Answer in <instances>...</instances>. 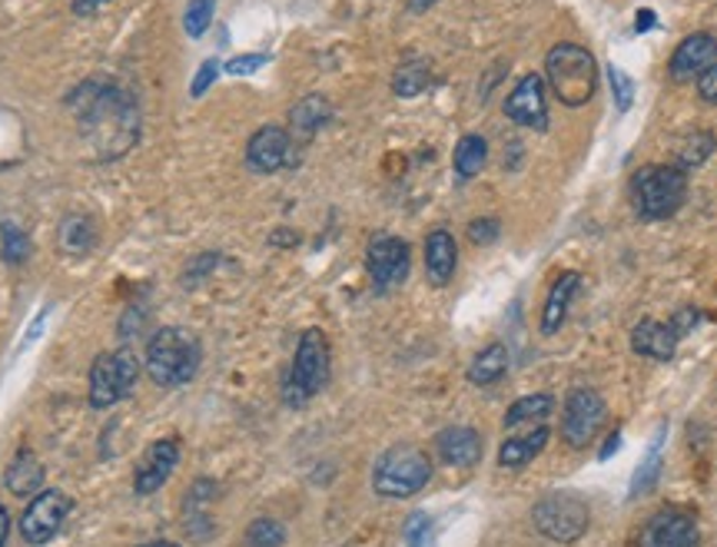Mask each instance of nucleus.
<instances>
[{"instance_id": "1", "label": "nucleus", "mask_w": 717, "mask_h": 547, "mask_svg": "<svg viewBox=\"0 0 717 547\" xmlns=\"http://www.w3.org/2000/svg\"><path fill=\"white\" fill-rule=\"evenodd\" d=\"M67 107L100 160H117L133 150L140 136V110L123 87L110 80H83L67 97Z\"/></svg>"}, {"instance_id": "2", "label": "nucleus", "mask_w": 717, "mask_h": 547, "mask_svg": "<svg viewBox=\"0 0 717 547\" xmlns=\"http://www.w3.org/2000/svg\"><path fill=\"white\" fill-rule=\"evenodd\" d=\"M200 362H203L200 338L180 325L160 328L147 345V372L163 388H180L193 382V375L200 372Z\"/></svg>"}, {"instance_id": "3", "label": "nucleus", "mask_w": 717, "mask_h": 547, "mask_svg": "<svg viewBox=\"0 0 717 547\" xmlns=\"http://www.w3.org/2000/svg\"><path fill=\"white\" fill-rule=\"evenodd\" d=\"M545 77L565 107H585L598 90V63L578 43H555L545 57Z\"/></svg>"}, {"instance_id": "4", "label": "nucleus", "mask_w": 717, "mask_h": 547, "mask_svg": "<svg viewBox=\"0 0 717 547\" xmlns=\"http://www.w3.org/2000/svg\"><path fill=\"white\" fill-rule=\"evenodd\" d=\"M688 200V173L681 166H642L632 176L635 213L648 223L675 216Z\"/></svg>"}, {"instance_id": "5", "label": "nucleus", "mask_w": 717, "mask_h": 547, "mask_svg": "<svg viewBox=\"0 0 717 547\" xmlns=\"http://www.w3.org/2000/svg\"><path fill=\"white\" fill-rule=\"evenodd\" d=\"M432 482V462L415 445H395L378 455L372 468V488L382 498H412Z\"/></svg>"}, {"instance_id": "6", "label": "nucleus", "mask_w": 717, "mask_h": 547, "mask_svg": "<svg viewBox=\"0 0 717 547\" xmlns=\"http://www.w3.org/2000/svg\"><path fill=\"white\" fill-rule=\"evenodd\" d=\"M330 382V342L320 328H306L300 345H296V358H293V372L286 378L283 398L290 408H303L310 398H316Z\"/></svg>"}, {"instance_id": "7", "label": "nucleus", "mask_w": 717, "mask_h": 547, "mask_svg": "<svg viewBox=\"0 0 717 547\" xmlns=\"http://www.w3.org/2000/svg\"><path fill=\"white\" fill-rule=\"evenodd\" d=\"M532 521H535V528H538L545 538H552V541H558V545H572V541H578V538L588 531L592 511H588V505H585L578 495L562 492V495L542 498V502L532 508Z\"/></svg>"}, {"instance_id": "8", "label": "nucleus", "mask_w": 717, "mask_h": 547, "mask_svg": "<svg viewBox=\"0 0 717 547\" xmlns=\"http://www.w3.org/2000/svg\"><path fill=\"white\" fill-rule=\"evenodd\" d=\"M140 365L130 355V348L120 352H107L93 362L90 368V405L93 408H110L120 398H127L137 385Z\"/></svg>"}, {"instance_id": "9", "label": "nucleus", "mask_w": 717, "mask_h": 547, "mask_svg": "<svg viewBox=\"0 0 717 547\" xmlns=\"http://www.w3.org/2000/svg\"><path fill=\"white\" fill-rule=\"evenodd\" d=\"M70 508H73V502L63 492L43 488L40 495L30 498L27 511L20 515V538L27 545H47V541H53L57 531L63 528Z\"/></svg>"}, {"instance_id": "10", "label": "nucleus", "mask_w": 717, "mask_h": 547, "mask_svg": "<svg viewBox=\"0 0 717 547\" xmlns=\"http://www.w3.org/2000/svg\"><path fill=\"white\" fill-rule=\"evenodd\" d=\"M605 422V398L595 388H575L565 398L562 435L572 448H588Z\"/></svg>"}, {"instance_id": "11", "label": "nucleus", "mask_w": 717, "mask_h": 547, "mask_svg": "<svg viewBox=\"0 0 717 547\" xmlns=\"http://www.w3.org/2000/svg\"><path fill=\"white\" fill-rule=\"evenodd\" d=\"M412 266V253H408V243L398 240V236H375L368 243V253H365V270L372 275V285L378 292H388L395 285L405 282Z\"/></svg>"}, {"instance_id": "12", "label": "nucleus", "mask_w": 717, "mask_h": 547, "mask_svg": "<svg viewBox=\"0 0 717 547\" xmlns=\"http://www.w3.org/2000/svg\"><path fill=\"white\" fill-rule=\"evenodd\" d=\"M505 117L525 130L548 126V103H545V80L538 73H525L515 90L505 97Z\"/></svg>"}, {"instance_id": "13", "label": "nucleus", "mask_w": 717, "mask_h": 547, "mask_svg": "<svg viewBox=\"0 0 717 547\" xmlns=\"http://www.w3.org/2000/svg\"><path fill=\"white\" fill-rule=\"evenodd\" d=\"M711 63H717V37L708 30H698V33H688L675 53H671V63H668V73L671 80L678 83H688L695 77H701Z\"/></svg>"}, {"instance_id": "14", "label": "nucleus", "mask_w": 717, "mask_h": 547, "mask_svg": "<svg viewBox=\"0 0 717 547\" xmlns=\"http://www.w3.org/2000/svg\"><path fill=\"white\" fill-rule=\"evenodd\" d=\"M642 547H698V521L688 511L665 508L645 525Z\"/></svg>"}, {"instance_id": "15", "label": "nucleus", "mask_w": 717, "mask_h": 547, "mask_svg": "<svg viewBox=\"0 0 717 547\" xmlns=\"http://www.w3.org/2000/svg\"><path fill=\"white\" fill-rule=\"evenodd\" d=\"M293 136L283 126H263L246 143V163L253 173H280L290 163Z\"/></svg>"}, {"instance_id": "16", "label": "nucleus", "mask_w": 717, "mask_h": 547, "mask_svg": "<svg viewBox=\"0 0 717 547\" xmlns=\"http://www.w3.org/2000/svg\"><path fill=\"white\" fill-rule=\"evenodd\" d=\"M176 462H180V442H173V438H160V442H153V445L147 448L143 462L137 465V478H133L137 495H143V498H147V495L160 492V488L166 485V478L173 475Z\"/></svg>"}, {"instance_id": "17", "label": "nucleus", "mask_w": 717, "mask_h": 547, "mask_svg": "<svg viewBox=\"0 0 717 547\" xmlns=\"http://www.w3.org/2000/svg\"><path fill=\"white\" fill-rule=\"evenodd\" d=\"M632 348L645 358H655V362H671L675 352H678V332L671 322H655V318H645L632 328Z\"/></svg>"}, {"instance_id": "18", "label": "nucleus", "mask_w": 717, "mask_h": 547, "mask_svg": "<svg viewBox=\"0 0 717 547\" xmlns=\"http://www.w3.org/2000/svg\"><path fill=\"white\" fill-rule=\"evenodd\" d=\"M435 448H438V458L445 465H452V468H472L482 458V435L475 428L455 425V428H445L435 438Z\"/></svg>"}, {"instance_id": "19", "label": "nucleus", "mask_w": 717, "mask_h": 547, "mask_svg": "<svg viewBox=\"0 0 717 547\" xmlns=\"http://www.w3.org/2000/svg\"><path fill=\"white\" fill-rule=\"evenodd\" d=\"M458 266V246L448 230H435L425 236V273L432 285H448Z\"/></svg>"}, {"instance_id": "20", "label": "nucleus", "mask_w": 717, "mask_h": 547, "mask_svg": "<svg viewBox=\"0 0 717 547\" xmlns=\"http://www.w3.org/2000/svg\"><path fill=\"white\" fill-rule=\"evenodd\" d=\"M582 275L578 273H562L555 278L548 298H545V308H542V332L545 335H555L562 325H565V315H568V305H572V295L578 288Z\"/></svg>"}, {"instance_id": "21", "label": "nucleus", "mask_w": 717, "mask_h": 547, "mask_svg": "<svg viewBox=\"0 0 717 547\" xmlns=\"http://www.w3.org/2000/svg\"><path fill=\"white\" fill-rule=\"evenodd\" d=\"M548 435H552V432H548L545 425H538V428H532V432H525V435L508 438V442L498 448V465H502V468H522V465L535 462V458L545 452Z\"/></svg>"}, {"instance_id": "22", "label": "nucleus", "mask_w": 717, "mask_h": 547, "mask_svg": "<svg viewBox=\"0 0 717 547\" xmlns=\"http://www.w3.org/2000/svg\"><path fill=\"white\" fill-rule=\"evenodd\" d=\"M7 492H13L17 498H30L43 492V465L37 462L33 452H17V458L7 468Z\"/></svg>"}, {"instance_id": "23", "label": "nucleus", "mask_w": 717, "mask_h": 547, "mask_svg": "<svg viewBox=\"0 0 717 547\" xmlns=\"http://www.w3.org/2000/svg\"><path fill=\"white\" fill-rule=\"evenodd\" d=\"M330 117H333L330 100H323V97H306V100H300V103L293 107L290 126H293V133H296L300 140H310V136H316V133L330 123Z\"/></svg>"}, {"instance_id": "24", "label": "nucleus", "mask_w": 717, "mask_h": 547, "mask_svg": "<svg viewBox=\"0 0 717 547\" xmlns=\"http://www.w3.org/2000/svg\"><path fill=\"white\" fill-rule=\"evenodd\" d=\"M505 372H508V348H505L502 342H492V345H485V348L472 358V365H468V382H472V385H492V382H498Z\"/></svg>"}, {"instance_id": "25", "label": "nucleus", "mask_w": 717, "mask_h": 547, "mask_svg": "<svg viewBox=\"0 0 717 547\" xmlns=\"http://www.w3.org/2000/svg\"><path fill=\"white\" fill-rule=\"evenodd\" d=\"M485 160H488V143H485V136H478V133L462 136V140H458V146H455V156H452L455 173H458L462 180L478 176V173H482V166H485Z\"/></svg>"}, {"instance_id": "26", "label": "nucleus", "mask_w": 717, "mask_h": 547, "mask_svg": "<svg viewBox=\"0 0 717 547\" xmlns=\"http://www.w3.org/2000/svg\"><path fill=\"white\" fill-rule=\"evenodd\" d=\"M97 240V230L87 216H67L60 223V246L63 253H90Z\"/></svg>"}, {"instance_id": "27", "label": "nucleus", "mask_w": 717, "mask_h": 547, "mask_svg": "<svg viewBox=\"0 0 717 547\" xmlns=\"http://www.w3.org/2000/svg\"><path fill=\"white\" fill-rule=\"evenodd\" d=\"M552 408H555L552 395H525L505 412V428H515V425H525V422H542V418H548Z\"/></svg>"}, {"instance_id": "28", "label": "nucleus", "mask_w": 717, "mask_h": 547, "mask_svg": "<svg viewBox=\"0 0 717 547\" xmlns=\"http://www.w3.org/2000/svg\"><path fill=\"white\" fill-rule=\"evenodd\" d=\"M428 77H432V70H428L425 60H408V63H402V67L395 70L392 90H395L398 97H415V93H422V90L428 87Z\"/></svg>"}, {"instance_id": "29", "label": "nucleus", "mask_w": 717, "mask_h": 547, "mask_svg": "<svg viewBox=\"0 0 717 547\" xmlns=\"http://www.w3.org/2000/svg\"><path fill=\"white\" fill-rule=\"evenodd\" d=\"M662 445H665V435H658V438L652 442L645 462L638 465V472H635V478H632V498H638V495H645V492L655 488V482H658V475H662Z\"/></svg>"}, {"instance_id": "30", "label": "nucleus", "mask_w": 717, "mask_h": 547, "mask_svg": "<svg viewBox=\"0 0 717 547\" xmlns=\"http://www.w3.org/2000/svg\"><path fill=\"white\" fill-rule=\"evenodd\" d=\"M717 150V136L711 130H701V133H691L688 140H685V146H681V153H678V166L688 173V170H698L711 153Z\"/></svg>"}, {"instance_id": "31", "label": "nucleus", "mask_w": 717, "mask_h": 547, "mask_svg": "<svg viewBox=\"0 0 717 547\" xmlns=\"http://www.w3.org/2000/svg\"><path fill=\"white\" fill-rule=\"evenodd\" d=\"M213 10H216V0H190L186 10H183V30H186V37L200 40L210 30V23H213Z\"/></svg>"}, {"instance_id": "32", "label": "nucleus", "mask_w": 717, "mask_h": 547, "mask_svg": "<svg viewBox=\"0 0 717 547\" xmlns=\"http://www.w3.org/2000/svg\"><path fill=\"white\" fill-rule=\"evenodd\" d=\"M286 545V528L273 518H256L246 528V547H283Z\"/></svg>"}, {"instance_id": "33", "label": "nucleus", "mask_w": 717, "mask_h": 547, "mask_svg": "<svg viewBox=\"0 0 717 547\" xmlns=\"http://www.w3.org/2000/svg\"><path fill=\"white\" fill-rule=\"evenodd\" d=\"M0 240H3V260H7L10 266L23 263V260L30 256V240H27L23 230H17L13 223H3V226H0Z\"/></svg>"}, {"instance_id": "34", "label": "nucleus", "mask_w": 717, "mask_h": 547, "mask_svg": "<svg viewBox=\"0 0 717 547\" xmlns=\"http://www.w3.org/2000/svg\"><path fill=\"white\" fill-rule=\"evenodd\" d=\"M608 80H612V97H615V110L618 113H628L632 103H635V80L622 70V67H608Z\"/></svg>"}, {"instance_id": "35", "label": "nucleus", "mask_w": 717, "mask_h": 547, "mask_svg": "<svg viewBox=\"0 0 717 547\" xmlns=\"http://www.w3.org/2000/svg\"><path fill=\"white\" fill-rule=\"evenodd\" d=\"M263 63H270L266 53H240V57H233V60L226 63V73H230V77H250V73L263 70Z\"/></svg>"}, {"instance_id": "36", "label": "nucleus", "mask_w": 717, "mask_h": 547, "mask_svg": "<svg viewBox=\"0 0 717 547\" xmlns=\"http://www.w3.org/2000/svg\"><path fill=\"white\" fill-rule=\"evenodd\" d=\"M498 233H502V226H498V220H492V216H485V220H472V223H468V240H472V243H478V246L495 243V240H498Z\"/></svg>"}, {"instance_id": "37", "label": "nucleus", "mask_w": 717, "mask_h": 547, "mask_svg": "<svg viewBox=\"0 0 717 547\" xmlns=\"http://www.w3.org/2000/svg\"><path fill=\"white\" fill-rule=\"evenodd\" d=\"M428 541V515H412L405 525V547H425Z\"/></svg>"}, {"instance_id": "38", "label": "nucleus", "mask_w": 717, "mask_h": 547, "mask_svg": "<svg viewBox=\"0 0 717 547\" xmlns=\"http://www.w3.org/2000/svg\"><path fill=\"white\" fill-rule=\"evenodd\" d=\"M216 73H220V60H206V63L200 67V73L193 77V87H190V93H193V97H203V93L213 87Z\"/></svg>"}, {"instance_id": "39", "label": "nucleus", "mask_w": 717, "mask_h": 547, "mask_svg": "<svg viewBox=\"0 0 717 547\" xmlns=\"http://www.w3.org/2000/svg\"><path fill=\"white\" fill-rule=\"evenodd\" d=\"M698 97H701L705 103L717 107V63H711V67L698 77Z\"/></svg>"}, {"instance_id": "40", "label": "nucleus", "mask_w": 717, "mask_h": 547, "mask_svg": "<svg viewBox=\"0 0 717 547\" xmlns=\"http://www.w3.org/2000/svg\"><path fill=\"white\" fill-rule=\"evenodd\" d=\"M655 23H658V20H655V10L642 7V10H638V17H635V30H638V33H648Z\"/></svg>"}, {"instance_id": "41", "label": "nucleus", "mask_w": 717, "mask_h": 547, "mask_svg": "<svg viewBox=\"0 0 717 547\" xmlns=\"http://www.w3.org/2000/svg\"><path fill=\"white\" fill-rule=\"evenodd\" d=\"M618 448H622V435L615 432V435H608V442H605V448L598 452V458H602V462H608Z\"/></svg>"}, {"instance_id": "42", "label": "nucleus", "mask_w": 717, "mask_h": 547, "mask_svg": "<svg viewBox=\"0 0 717 547\" xmlns=\"http://www.w3.org/2000/svg\"><path fill=\"white\" fill-rule=\"evenodd\" d=\"M7 535H10V515H7V508L0 505V547L7 545Z\"/></svg>"}, {"instance_id": "43", "label": "nucleus", "mask_w": 717, "mask_h": 547, "mask_svg": "<svg viewBox=\"0 0 717 547\" xmlns=\"http://www.w3.org/2000/svg\"><path fill=\"white\" fill-rule=\"evenodd\" d=\"M438 0H408V13H425L428 7H435Z\"/></svg>"}, {"instance_id": "44", "label": "nucleus", "mask_w": 717, "mask_h": 547, "mask_svg": "<svg viewBox=\"0 0 717 547\" xmlns=\"http://www.w3.org/2000/svg\"><path fill=\"white\" fill-rule=\"evenodd\" d=\"M143 547H180V545H176V541H150V545H143Z\"/></svg>"}, {"instance_id": "45", "label": "nucleus", "mask_w": 717, "mask_h": 547, "mask_svg": "<svg viewBox=\"0 0 717 547\" xmlns=\"http://www.w3.org/2000/svg\"><path fill=\"white\" fill-rule=\"evenodd\" d=\"M100 3H107V0H97V7H100Z\"/></svg>"}]
</instances>
